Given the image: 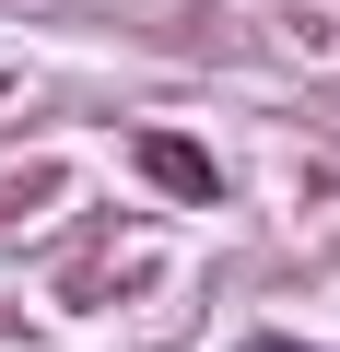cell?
<instances>
[{
  "mask_svg": "<svg viewBox=\"0 0 340 352\" xmlns=\"http://www.w3.org/2000/svg\"><path fill=\"white\" fill-rule=\"evenodd\" d=\"M129 153H141V176H152L164 200H188V212H212V200H223V164H212L200 141H177V129H141Z\"/></svg>",
  "mask_w": 340,
  "mask_h": 352,
  "instance_id": "6da1fadb",
  "label": "cell"
},
{
  "mask_svg": "<svg viewBox=\"0 0 340 352\" xmlns=\"http://www.w3.org/2000/svg\"><path fill=\"white\" fill-rule=\"evenodd\" d=\"M247 352H305V340H247Z\"/></svg>",
  "mask_w": 340,
  "mask_h": 352,
  "instance_id": "7a4b0ae2",
  "label": "cell"
}]
</instances>
